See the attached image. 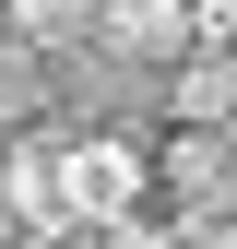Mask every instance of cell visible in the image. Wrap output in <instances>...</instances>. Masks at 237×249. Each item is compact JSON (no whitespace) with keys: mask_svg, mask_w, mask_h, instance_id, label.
<instances>
[{"mask_svg":"<svg viewBox=\"0 0 237 249\" xmlns=\"http://www.w3.org/2000/svg\"><path fill=\"white\" fill-rule=\"evenodd\" d=\"M107 48L131 59V71L178 83V71L202 59V0H107Z\"/></svg>","mask_w":237,"mask_h":249,"instance_id":"obj_1","label":"cell"},{"mask_svg":"<svg viewBox=\"0 0 237 249\" xmlns=\"http://www.w3.org/2000/svg\"><path fill=\"white\" fill-rule=\"evenodd\" d=\"M83 249H178V237H166V226H142V213H131V226H95Z\"/></svg>","mask_w":237,"mask_h":249,"instance_id":"obj_2","label":"cell"}]
</instances>
